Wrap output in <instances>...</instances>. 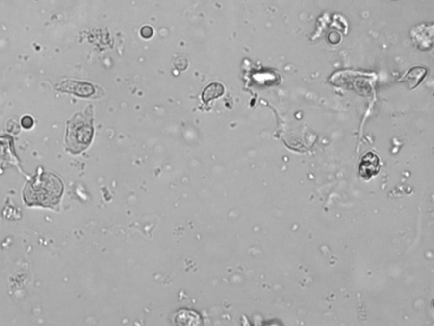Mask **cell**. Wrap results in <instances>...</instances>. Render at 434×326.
<instances>
[{"label":"cell","mask_w":434,"mask_h":326,"mask_svg":"<svg viewBox=\"0 0 434 326\" xmlns=\"http://www.w3.org/2000/svg\"><path fill=\"white\" fill-rule=\"evenodd\" d=\"M62 190V183L55 176L44 174L26 187V201L42 206L53 205L59 201Z\"/></svg>","instance_id":"obj_1"},{"label":"cell","mask_w":434,"mask_h":326,"mask_svg":"<svg viewBox=\"0 0 434 326\" xmlns=\"http://www.w3.org/2000/svg\"><path fill=\"white\" fill-rule=\"evenodd\" d=\"M94 135V126L91 110L85 114H77L67 124L66 144L72 153H80L90 144Z\"/></svg>","instance_id":"obj_2"},{"label":"cell","mask_w":434,"mask_h":326,"mask_svg":"<svg viewBox=\"0 0 434 326\" xmlns=\"http://www.w3.org/2000/svg\"><path fill=\"white\" fill-rule=\"evenodd\" d=\"M380 159L373 152H367L359 162V174L362 179L369 180L380 172Z\"/></svg>","instance_id":"obj_3"},{"label":"cell","mask_w":434,"mask_h":326,"mask_svg":"<svg viewBox=\"0 0 434 326\" xmlns=\"http://www.w3.org/2000/svg\"><path fill=\"white\" fill-rule=\"evenodd\" d=\"M58 87L62 91L73 93L79 96H89L90 94H94V87L92 85L79 82H64Z\"/></svg>","instance_id":"obj_4"},{"label":"cell","mask_w":434,"mask_h":326,"mask_svg":"<svg viewBox=\"0 0 434 326\" xmlns=\"http://www.w3.org/2000/svg\"><path fill=\"white\" fill-rule=\"evenodd\" d=\"M224 91H225L224 86L222 83L212 82L204 89L203 93H202V100L204 103H208L213 99H216V98L222 96V94H224Z\"/></svg>","instance_id":"obj_5"},{"label":"cell","mask_w":434,"mask_h":326,"mask_svg":"<svg viewBox=\"0 0 434 326\" xmlns=\"http://www.w3.org/2000/svg\"><path fill=\"white\" fill-rule=\"evenodd\" d=\"M188 320V325H198L200 324V318L197 314L192 311L181 310L178 312L175 316L176 323L178 325L186 326Z\"/></svg>","instance_id":"obj_6"},{"label":"cell","mask_w":434,"mask_h":326,"mask_svg":"<svg viewBox=\"0 0 434 326\" xmlns=\"http://www.w3.org/2000/svg\"><path fill=\"white\" fill-rule=\"evenodd\" d=\"M153 34V30L150 26H144L140 30V35L144 38H150Z\"/></svg>","instance_id":"obj_7"},{"label":"cell","mask_w":434,"mask_h":326,"mask_svg":"<svg viewBox=\"0 0 434 326\" xmlns=\"http://www.w3.org/2000/svg\"><path fill=\"white\" fill-rule=\"evenodd\" d=\"M22 124L25 129H30L33 125V120L30 116H25L22 121Z\"/></svg>","instance_id":"obj_8"}]
</instances>
